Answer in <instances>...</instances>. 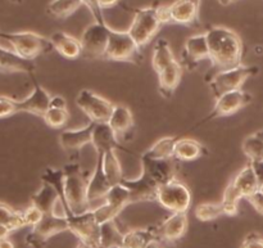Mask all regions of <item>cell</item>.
Returning <instances> with one entry per match:
<instances>
[{
	"mask_svg": "<svg viewBox=\"0 0 263 248\" xmlns=\"http://www.w3.org/2000/svg\"><path fill=\"white\" fill-rule=\"evenodd\" d=\"M205 36L210 48V61L218 71L240 66L243 41L235 31L223 26H213L208 28Z\"/></svg>",
	"mask_w": 263,
	"mask_h": 248,
	"instance_id": "obj_1",
	"label": "cell"
},
{
	"mask_svg": "<svg viewBox=\"0 0 263 248\" xmlns=\"http://www.w3.org/2000/svg\"><path fill=\"white\" fill-rule=\"evenodd\" d=\"M63 193L67 208L72 215H80L91 210L87 198V183L77 162H69L63 167Z\"/></svg>",
	"mask_w": 263,
	"mask_h": 248,
	"instance_id": "obj_2",
	"label": "cell"
},
{
	"mask_svg": "<svg viewBox=\"0 0 263 248\" xmlns=\"http://www.w3.org/2000/svg\"><path fill=\"white\" fill-rule=\"evenodd\" d=\"M12 45L13 53L27 61H33L40 54L54 50L50 39L32 31L21 32H3Z\"/></svg>",
	"mask_w": 263,
	"mask_h": 248,
	"instance_id": "obj_3",
	"label": "cell"
},
{
	"mask_svg": "<svg viewBox=\"0 0 263 248\" xmlns=\"http://www.w3.org/2000/svg\"><path fill=\"white\" fill-rule=\"evenodd\" d=\"M258 72L259 68L257 66H243V64L233 68L220 69L210 80V86L215 98H217L226 92L241 89L247 80Z\"/></svg>",
	"mask_w": 263,
	"mask_h": 248,
	"instance_id": "obj_4",
	"label": "cell"
},
{
	"mask_svg": "<svg viewBox=\"0 0 263 248\" xmlns=\"http://www.w3.org/2000/svg\"><path fill=\"white\" fill-rule=\"evenodd\" d=\"M161 26L162 23L157 14V5H152V7L139 8L135 10L133 23L130 25L127 32L135 40V43L140 48H143L146 44L151 43Z\"/></svg>",
	"mask_w": 263,
	"mask_h": 248,
	"instance_id": "obj_5",
	"label": "cell"
},
{
	"mask_svg": "<svg viewBox=\"0 0 263 248\" xmlns=\"http://www.w3.org/2000/svg\"><path fill=\"white\" fill-rule=\"evenodd\" d=\"M140 46L127 31L110 30L109 40L104 51V59L120 62H136L141 59Z\"/></svg>",
	"mask_w": 263,
	"mask_h": 248,
	"instance_id": "obj_6",
	"label": "cell"
},
{
	"mask_svg": "<svg viewBox=\"0 0 263 248\" xmlns=\"http://www.w3.org/2000/svg\"><path fill=\"white\" fill-rule=\"evenodd\" d=\"M157 202L171 212H186L192 205V193L184 183L175 179L158 187Z\"/></svg>",
	"mask_w": 263,
	"mask_h": 248,
	"instance_id": "obj_7",
	"label": "cell"
},
{
	"mask_svg": "<svg viewBox=\"0 0 263 248\" xmlns=\"http://www.w3.org/2000/svg\"><path fill=\"white\" fill-rule=\"evenodd\" d=\"M112 28L107 23L94 22L89 25L82 32L81 46L82 56L87 59H100L104 58V51L107 48L109 33Z\"/></svg>",
	"mask_w": 263,
	"mask_h": 248,
	"instance_id": "obj_8",
	"label": "cell"
},
{
	"mask_svg": "<svg viewBox=\"0 0 263 248\" xmlns=\"http://www.w3.org/2000/svg\"><path fill=\"white\" fill-rule=\"evenodd\" d=\"M76 104L92 122H108L115 104L92 90L84 89L76 98Z\"/></svg>",
	"mask_w": 263,
	"mask_h": 248,
	"instance_id": "obj_9",
	"label": "cell"
},
{
	"mask_svg": "<svg viewBox=\"0 0 263 248\" xmlns=\"http://www.w3.org/2000/svg\"><path fill=\"white\" fill-rule=\"evenodd\" d=\"M251 102L252 95L243 89L231 90V92L223 93L220 97L216 98V103L212 112H211L207 117L203 118L199 122V125L208 122V121L213 120V118L234 115V113L239 112L241 108L247 107Z\"/></svg>",
	"mask_w": 263,
	"mask_h": 248,
	"instance_id": "obj_10",
	"label": "cell"
},
{
	"mask_svg": "<svg viewBox=\"0 0 263 248\" xmlns=\"http://www.w3.org/2000/svg\"><path fill=\"white\" fill-rule=\"evenodd\" d=\"M68 231L73 233L80 242L100 247V224L95 219L94 211L90 210L80 215H69Z\"/></svg>",
	"mask_w": 263,
	"mask_h": 248,
	"instance_id": "obj_11",
	"label": "cell"
},
{
	"mask_svg": "<svg viewBox=\"0 0 263 248\" xmlns=\"http://www.w3.org/2000/svg\"><path fill=\"white\" fill-rule=\"evenodd\" d=\"M122 183L125 187L128 188L131 192V200L133 203L138 202H152L157 201V190L158 185L149 178V175L145 171L141 170L140 175L134 179L123 178Z\"/></svg>",
	"mask_w": 263,
	"mask_h": 248,
	"instance_id": "obj_12",
	"label": "cell"
},
{
	"mask_svg": "<svg viewBox=\"0 0 263 248\" xmlns=\"http://www.w3.org/2000/svg\"><path fill=\"white\" fill-rule=\"evenodd\" d=\"M141 170L161 187L176 179V160H143Z\"/></svg>",
	"mask_w": 263,
	"mask_h": 248,
	"instance_id": "obj_13",
	"label": "cell"
},
{
	"mask_svg": "<svg viewBox=\"0 0 263 248\" xmlns=\"http://www.w3.org/2000/svg\"><path fill=\"white\" fill-rule=\"evenodd\" d=\"M159 225L146 226V228H136L126 232L122 236L123 248H148L154 243H159Z\"/></svg>",
	"mask_w": 263,
	"mask_h": 248,
	"instance_id": "obj_14",
	"label": "cell"
},
{
	"mask_svg": "<svg viewBox=\"0 0 263 248\" xmlns=\"http://www.w3.org/2000/svg\"><path fill=\"white\" fill-rule=\"evenodd\" d=\"M50 94L41 85L35 82L32 93L25 99L17 100L18 112L32 113V115L43 117L50 107Z\"/></svg>",
	"mask_w": 263,
	"mask_h": 248,
	"instance_id": "obj_15",
	"label": "cell"
},
{
	"mask_svg": "<svg viewBox=\"0 0 263 248\" xmlns=\"http://www.w3.org/2000/svg\"><path fill=\"white\" fill-rule=\"evenodd\" d=\"M95 122L90 121L86 126L80 129H68L62 131L59 135V143L66 151L77 152L87 144H91L92 131Z\"/></svg>",
	"mask_w": 263,
	"mask_h": 248,
	"instance_id": "obj_16",
	"label": "cell"
},
{
	"mask_svg": "<svg viewBox=\"0 0 263 248\" xmlns=\"http://www.w3.org/2000/svg\"><path fill=\"white\" fill-rule=\"evenodd\" d=\"M182 58L186 62V66H197L199 62L210 59V48L205 33H198L186 39L182 50Z\"/></svg>",
	"mask_w": 263,
	"mask_h": 248,
	"instance_id": "obj_17",
	"label": "cell"
},
{
	"mask_svg": "<svg viewBox=\"0 0 263 248\" xmlns=\"http://www.w3.org/2000/svg\"><path fill=\"white\" fill-rule=\"evenodd\" d=\"M200 0H176L170 5L174 23L186 26L197 25L199 21Z\"/></svg>",
	"mask_w": 263,
	"mask_h": 248,
	"instance_id": "obj_18",
	"label": "cell"
},
{
	"mask_svg": "<svg viewBox=\"0 0 263 248\" xmlns=\"http://www.w3.org/2000/svg\"><path fill=\"white\" fill-rule=\"evenodd\" d=\"M187 224H189V220H187L186 212H172L159 225L161 241L175 242L184 237L187 231Z\"/></svg>",
	"mask_w": 263,
	"mask_h": 248,
	"instance_id": "obj_19",
	"label": "cell"
},
{
	"mask_svg": "<svg viewBox=\"0 0 263 248\" xmlns=\"http://www.w3.org/2000/svg\"><path fill=\"white\" fill-rule=\"evenodd\" d=\"M110 188H112V185L108 183L104 171H103L102 157L98 156L94 171H92V175L90 176L89 183H87V198H89L90 206L95 201H102V202H104L105 196H107L108 190Z\"/></svg>",
	"mask_w": 263,
	"mask_h": 248,
	"instance_id": "obj_20",
	"label": "cell"
},
{
	"mask_svg": "<svg viewBox=\"0 0 263 248\" xmlns=\"http://www.w3.org/2000/svg\"><path fill=\"white\" fill-rule=\"evenodd\" d=\"M91 146L97 151V154L105 153L110 149H117L121 147L117 140V134L108 122H95L91 136Z\"/></svg>",
	"mask_w": 263,
	"mask_h": 248,
	"instance_id": "obj_21",
	"label": "cell"
},
{
	"mask_svg": "<svg viewBox=\"0 0 263 248\" xmlns=\"http://www.w3.org/2000/svg\"><path fill=\"white\" fill-rule=\"evenodd\" d=\"M54 49L67 59H76L82 56L81 41L63 31H57L50 36Z\"/></svg>",
	"mask_w": 263,
	"mask_h": 248,
	"instance_id": "obj_22",
	"label": "cell"
},
{
	"mask_svg": "<svg viewBox=\"0 0 263 248\" xmlns=\"http://www.w3.org/2000/svg\"><path fill=\"white\" fill-rule=\"evenodd\" d=\"M205 148L203 144L192 138L177 139L174 149V158L180 162H192L204 156Z\"/></svg>",
	"mask_w": 263,
	"mask_h": 248,
	"instance_id": "obj_23",
	"label": "cell"
},
{
	"mask_svg": "<svg viewBox=\"0 0 263 248\" xmlns=\"http://www.w3.org/2000/svg\"><path fill=\"white\" fill-rule=\"evenodd\" d=\"M233 184L235 185L236 189L240 192V194L243 196V198H248L249 196H252L253 193L258 192L259 190L258 178H257L251 162L238 172V175L234 178Z\"/></svg>",
	"mask_w": 263,
	"mask_h": 248,
	"instance_id": "obj_24",
	"label": "cell"
},
{
	"mask_svg": "<svg viewBox=\"0 0 263 248\" xmlns=\"http://www.w3.org/2000/svg\"><path fill=\"white\" fill-rule=\"evenodd\" d=\"M31 231L43 239L48 241L49 238H51L55 234L68 231V221H67V219H58L55 216L50 215V214H45L43 220L37 225L33 226Z\"/></svg>",
	"mask_w": 263,
	"mask_h": 248,
	"instance_id": "obj_25",
	"label": "cell"
},
{
	"mask_svg": "<svg viewBox=\"0 0 263 248\" xmlns=\"http://www.w3.org/2000/svg\"><path fill=\"white\" fill-rule=\"evenodd\" d=\"M181 76H182V67L177 61H175L174 63L167 66L163 71L159 72L158 81H159V90H161L162 94L166 95V97H170V95L175 92L177 85L180 84Z\"/></svg>",
	"mask_w": 263,
	"mask_h": 248,
	"instance_id": "obj_26",
	"label": "cell"
},
{
	"mask_svg": "<svg viewBox=\"0 0 263 248\" xmlns=\"http://www.w3.org/2000/svg\"><path fill=\"white\" fill-rule=\"evenodd\" d=\"M98 156L102 157L103 171H104L108 183L112 187L116 184H120L125 176H123L122 166H121L120 158H118L117 153H116V149H110V151L105 152V153H99Z\"/></svg>",
	"mask_w": 263,
	"mask_h": 248,
	"instance_id": "obj_27",
	"label": "cell"
},
{
	"mask_svg": "<svg viewBox=\"0 0 263 248\" xmlns=\"http://www.w3.org/2000/svg\"><path fill=\"white\" fill-rule=\"evenodd\" d=\"M108 123L110 125V128L115 130V133L123 134L128 133V131L133 129L134 126V116L133 112L128 107L123 104H115V108L112 111V115H110Z\"/></svg>",
	"mask_w": 263,
	"mask_h": 248,
	"instance_id": "obj_28",
	"label": "cell"
},
{
	"mask_svg": "<svg viewBox=\"0 0 263 248\" xmlns=\"http://www.w3.org/2000/svg\"><path fill=\"white\" fill-rule=\"evenodd\" d=\"M177 139L179 138L176 136H164V138L158 139L151 148H148L141 154V161L143 160L174 158V149Z\"/></svg>",
	"mask_w": 263,
	"mask_h": 248,
	"instance_id": "obj_29",
	"label": "cell"
},
{
	"mask_svg": "<svg viewBox=\"0 0 263 248\" xmlns=\"http://www.w3.org/2000/svg\"><path fill=\"white\" fill-rule=\"evenodd\" d=\"M175 61L176 58H175V54L168 41L166 39H158L154 44L153 54H152V66H153L154 71L159 74Z\"/></svg>",
	"mask_w": 263,
	"mask_h": 248,
	"instance_id": "obj_30",
	"label": "cell"
},
{
	"mask_svg": "<svg viewBox=\"0 0 263 248\" xmlns=\"http://www.w3.org/2000/svg\"><path fill=\"white\" fill-rule=\"evenodd\" d=\"M0 69L31 74L35 69V64L32 61H27V59L22 58L17 54L0 49Z\"/></svg>",
	"mask_w": 263,
	"mask_h": 248,
	"instance_id": "obj_31",
	"label": "cell"
},
{
	"mask_svg": "<svg viewBox=\"0 0 263 248\" xmlns=\"http://www.w3.org/2000/svg\"><path fill=\"white\" fill-rule=\"evenodd\" d=\"M57 198H61L58 192L51 185H49L48 183H43L41 189L31 197V205L40 208L44 214H50V210Z\"/></svg>",
	"mask_w": 263,
	"mask_h": 248,
	"instance_id": "obj_32",
	"label": "cell"
},
{
	"mask_svg": "<svg viewBox=\"0 0 263 248\" xmlns=\"http://www.w3.org/2000/svg\"><path fill=\"white\" fill-rule=\"evenodd\" d=\"M104 202L108 203L109 206H112L113 208H116L117 211H122L126 206L131 205L133 200H131V192L128 190L127 187L120 183V184H116L108 190L107 196L104 198Z\"/></svg>",
	"mask_w": 263,
	"mask_h": 248,
	"instance_id": "obj_33",
	"label": "cell"
},
{
	"mask_svg": "<svg viewBox=\"0 0 263 248\" xmlns=\"http://www.w3.org/2000/svg\"><path fill=\"white\" fill-rule=\"evenodd\" d=\"M81 5L82 0H51L48 5V13L54 18L64 20L73 14Z\"/></svg>",
	"mask_w": 263,
	"mask_h": 248,
	"instance_id": "obj_34",
	"label": "cell"
},
{
	"mask_svg": "<svg viewBox=\"0 0 263 248\" xmlns=\"http://www.w3.org/2000/svg\"><path fill=\"white\" fill-rule=\"evenodd\" d=\"M243 152L249 162L263 161V130L256 131L244 139Z\"/></svg>",
	"mask_w": 263,
	"mask_h": 248,
	"instance_id": "obj_35",
	"label": "cell"
},
{
	"mask_svg": "<svg viewBox=\"0 0 263 248\" xmlns=\"http://www.w3.org/2000/svg\"><path fill=\"white\" fill-rule=\"evenodd\" d=\"M0 224H4L12 232L26 226L22 211H14L5 203H0Z\"/></svg>",
	"mask_w": 263,
	"mask_h": 248,
	"instance_id": "obj_36",
	"label": "cell"
},
{
	"mask_svg": "<svg viewBox=\"0 0 263 248\" xmlns=\"http://www.w3.org/2000/svg\"><path fill=\"white\" fill-rule=\"evenodd\" d=\"M240 200H243V196H241L240 192L236 189V187L233 184V182L229 183L225 192H223L222 201H221V203H222L223 214L228 216L236 215L239 210V201Z\"/></svg>",
	"mask_w": 263,
	"mask_h": 248,
	"instance_id": "obj_37",
	"label": "cell"
},
{
	"mask_svg": "<svg viewBox=\"0 0 263 248\" xmlns=\"http://www.w3.org/2000/svg\"><path fill=\"white\" fill-rule=\"evenodd\" d=\"M123 233L115 224V220L100 225V248L109 247L112 244H121Z\"/></svg>",
	"mask_w": 263,
	"mask_h": 248,
	"instance_id": "obj_38",
	"label": "cell"
},
{
	"mask_svg": "<svg viewBox=\"0 0 263 248\" xmlns=\"http://www.w3.org/2000/svg\"><path fill=\"white\" fill-rule=\"evenodd\" d=\"M222 215H225V214H223L222 203L221 202L199 203L195 207V218L200 221H212Z\"/></svg>",
	"mask_w": 263,
	"mask_h": 248,
	"instance_id": "obj_39",
	"label": "cell"
},
{
	"mask_svg": "<svg viewBox=\"0 0 263 248\" xmlns=\"http://www.w3.org/2000/svg\"><path fill=\"white\" fill-rule=\"evenodd\" d=\"M44 121L48 126L53 129H61L67 123L69 118V113L67 110H61V108H51L46 111L45 115L43 116Z\"/></svg>",
	"mask_w": 263,
	"mask_h": 248,
	"instance_id": "obj_40",
	"label": "cell"
},
{
	"mask_svg": "<svg viewBox=\"0 0 263 248\" xmlns=\"http://www.w3.org/2000/svg\"><path fill=\"white\" fill-rule=\"evenodd\" d=\"M18 113L17 100L7 95H0V118H7Z\"/></svg>",
	"mask_w": 263,
	"mask_h": 248,
	"instance_id": "obj_41",
	"label": "cell"
},
{
	"mask_svg": "<svg viewBox=\"0 0 263 248\" xmlns=\"http://www.w3.org/2000/svg\"><path fill=\"white\" fill-rule=\"evenodd\" d=\"M22 212L26 226H31V228L37 225V224L43 220L44 216H45V214H44L40 208H37L33 205H31L30 207H27L25 211H22Z\"/></svg>",
	"mask_w": 263,
	"mask_h": 248,
	"instance_id": "obj_42",
	"label": "cell"
},
{
	"mask_svg": "<svg viewBox=\"0 0 263 248\" xmlns=\"http://www.w3.org/2000/svg\"><path fill=\"white\" fill-rule=\"evenodd\" d=\"M240 248H263V237L257 232H251L244 237Z\"/></svg>",
	"mask_w": 263,
	"mask_h": 248,
	"instance_id": "obj_43",
	"label": "cell"
},
{
	"mask_svg": "<svg viewBox=\"0 0 263 248\" xmlns=\"http://www.w3.org/2000/svg\"><path fill=\"white\" fill-rule=\"evenodd\" d=\"M82 3H84L85 7L90 10L92 17L95 18V22L107 23L104 20V15H103V10L100 9L99 4H98V0H82Z\"/></svg>",
	"mask_w": 263,
	"mask_h": 248,
	"instance_id": "obj_44",
	"label": "cell"
},
{
	"mask_svg": "<svg viewBox=\"0 0 263 248\" xmlns=\"http://www.w3.org/2000/svg\"><path fill=\"white\" fill-rule=\"evenodd\" d=\"M25 242H26V244H27V246L31 247V248H44L48 241L43 239L41 237H39L37 234L33 233V232L31 231L30 233L26 236Z\"/></svg>",
	"mask_w": 263,
	"mask_h": 248,
	"instance_id": "obj_45",
	"label": "cell"
},
{
	"mask_svg": "<svg viewBox=\"0 0 263 248\" xmlns=\"http://www.w3.org/2000/svg\"><path fill=\"white\" fill-rule=\"evenodd\" d=\"M249 203L252 205V207L259 214V215L263 216V193L262 192H256L252 196H249L248 198H246Z\"/></svg>",
	"mask_w": 263,
	"mask_h": 248,
	"instance_id": "obj_46",
	"label": "cell"
},
{
	"mask_svg": "<svg viewBox=\"0 0 263 248\" xmlns=\"http://www.w3.org/2000/svg\"><path fill=\"white\" fill-rule=\"evenodd\" d=\"M157 14H158L161 23H171V12H170V5H157Z\"/></svg>",
	"mask_w": 263,
	"mask_h": 248,
	"instance_id": "obj_47",
	"label": "cell"
},
{
	"mask_svg": "<svg viewBox=\"0 0 263 248\" xmlns=\"http://www.w3.org/2000/svg\"><path fill=\"white\" fill-rule=\"evenodd\" d=\"M50 107L51 108H61V110H67V102L63 97L61 95H54L50 99Z\"/></svg>",
	"mask_w": 263,
	"mask_h": 248,
	"instance_id": "obj_48",
	"label": "cell"
},
{
	"mask_svg": "<svg viewBox=\"0 0 263 248\" xmlns=\"http://www.w3.org/2000/svg\"><path fill=\"white\" fill-rule=\"evenodd\" d=\"M252 167H253L254 172H256L257 178H258L259 185L263 183V161H253L251 162Z\"/></svg>",
	"mask_w": 263,
	"mask_h": 248,
	"instance_id": "obj_49",
	"label": "cell"
},
{
	"mask_svg": "<svg viewBox=\"0 0 263 248\" xmlns=\"http://www.w3.org/2000/svg\"><path fill=\"white\" fill-rule=\"evenodd\" d=\"M120 0H98V4H99L100 9H108V8L115 7Z\"/></svg>",
	"mask_w": 263,
	"mask_h": 248,
	"instance_id": "obj_50",
	"label": "cell"
},
{
	"mask_svg": "<svg viewBox=\"0 0 263 248\" xmlns=\"http://www.w3.org/2000/svg\"><path fill=\"white\" fill-rule=\"evenodd\" d=\"M10 233H12V231H10L7 225H4V224H0V241H3V239H7L8 236H9Z\"/></svg>",
	"mask_w": 263,
	"mask_h": 248,
	"instance_id": "obj_51",
	"label": "cell"
},
{
	"mask_svg": "<svg viewBox=\"0 0 263 248\" xmlns=\"http://www.w3.org/2000/svg\"><path fill=\"white\" fill-rule=\"evenodd\" d=\"M0 248H14V244L9 241V239H3L0 241Z\"/></svg>",
	"mask_w": 263,
	"mask_h": 248,
	"instance_id": "obj_52",
	"label": "cell"
},
{
	"mask_svg": "<svg viewBox=\"0 0 263 248\" xmlns=\"http://www.w3.org/2000/svg\"><path fill=\"white\" fill-rule=\"evenodd\" d=\"M77 248H100V247L92 246V244H89V243H84V242H80V243L77 244Z\"/></svg>",
	"mask_w": 263,
	"mask_h": 248,
	"instance_id": "obj_53",
	"label": "cell"
},
{
	"mask_svg": "<svg viewBox=\"0 0 263 248\" xmlns=\"http://www.w3.org/2000/svg\"><path fill=\"white\" fill-rule=\"evenodd\" d=\"M233 2H236V0H220L221 4H230Z\"/></svg>",
	"mask_w": 263,
	"mask_h": 248,
	"instance_id": "obj_54",
	"label": "cell"
},
{
	"mask_svg": "<svg viewBox=\"0 0 263 248\" xmlns=\"http://www.w3.org/2000/svg\"><path fill=\"white\" fill-rule=\"evenodd\" d=\"M105 248H123V247H122V244H112V246L105 247Z\"/></svg>",
	"mask_w": 263,
	"mask_h": 248,
	"instance_id": "obj_55",
	"label": "cell"
},
{
	"mask_svg": "<svg viewBox=\"0 0 263 248\" xmlns=\"http://www.w3.org/2000/svg\"><path fill=\"white\" fill-rule=\"evenodd\" d=\"M148 248H162V247L159 246V243H154V244H152V246H149Z\"/></svg>",
	"mask_w": 263,
	"mask_h": 248,
	"instance_id": "obj_56",
	"label": "cell"
},
{
	"mask_svg": "<svg viewBox=\"0 0 263 248\" xmlns=\"http://www.w3.org/2000/svg\"><path fill=\"white\" fill-rule=\"evenodd\" d=\"M259 192H262L263 193V183L261 185H259Z\"/></svg>",
	"mask_w": 263,
	"mask_h": 248,
	"instance_id": "obj_57",
	"label": "cell"
},
{
	"mask_svg": "<svg viewBox=\"0 0 263 248\" xmlns=\"http://www.w3.org/2000/svg\"><path fill=\"white\" fill-rule=\"evenodd\" d=\"M10 2H13V3H21V2H22V0H10Z\"/></svg>",
	"mask_w": 263,
	"mask_h": 248,
	"instance_id": "obj_58",
	"label": "cell"
}]
</instances>
